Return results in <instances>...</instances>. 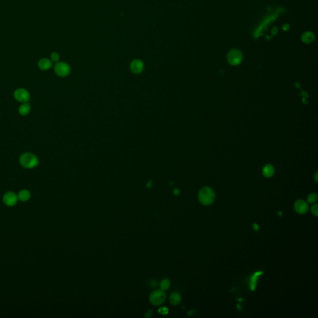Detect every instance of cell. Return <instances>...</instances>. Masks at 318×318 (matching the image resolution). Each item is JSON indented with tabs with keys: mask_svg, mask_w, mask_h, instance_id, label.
Returning <instances> with one entry per match:
<instances>
[{
	"mask_svg": "<svg viewBox=\"0 0 318 318\" xmlns=\"http://www.w3.org/2000/svg\"><path fill=\"white\" fill-rule=\"evenodd\" d=\"M311 212L314 216H318V205L317 204H315L311 207Z\"/></svg>",
	"mask_w": 318,
	"mask_h": 318,
	"instance_id": "ac0fdd59",
	"label": "cell"
},
{
	"mask_svg": "<svg viewBox=\"0 0 318 318\" xmlns=\"http://www.w3.org/2000/svg\"><path fill=\"white\" fill-rule=\"evenodd\" d=\"M181 296L178 293H173L170 297V301L173 305H178L181 302Z\"/></svg>",
	"mask_w": 318,
	"mask_h": 318,
	"instance_id": "5bb4252c",
	"label": "cell"
},
{
	"mask_svg": "<svg viewBox=\"0 0 318 318\" xmlns=\"http://www.w3.org/2000/svg\"><path fill=\"white\" fill-rule=\"evenodd\" d=\"M317 174L316 173V175H315V180H316V182H317Z\"/></svg>",
	"mask_w": 318,
	"mask_h": 318,
	"instance_id": "44dd1931",
	"label": "cell"
},
{
	"mask_svg": "<svg viewBox=\"0 0 318 318\" xmlns=\"http://www.w3.org/2000/svg\"><path fill=\"white\" fill-rule=\"evenodd\" d=\"M160 286H161V288H162V290H167L168 288H169V286H170V281L168 280H167V279L163 280L161 282Z\"/></svg>",
	"mask_w": 318,
	"mask_h": 318,
	"instance_id": "e0dca14e",
	"label": "cell"
},
{
	"mask_svg": "<svg viewBox=\"0 0 318 318\" xmlns=\"http://www.w3.org/2000/svg\"><path fill=\"white\" fill-rule=\"evenodd\" d=\"M144 68V64L142 61L139 59L134 60L130 65V68L132 72L134 73H140L143 71Z\"/></svg>",
	"mask_w": 318,
	"mask_h": 318,
	"instance_id": "9c48e42d",
	"label": "cell"
},
{
	"mask_svg": "<svg viewBox=\"0 0 318 318\" xmlns=\"http://www.w3.org/2000/svg\"><path fill=\"white\" fill-rule=\"evenodd\" d=\"M54 71L58 76L65 77L69 75L70 67L65 62H57L54 67Z\"/></svg>",
	"mask_w": 318,
	"mask_h": 318,
	"instance_id": "277c9868",
	"label": "cell"
},
{
	"mask_svg": "<svg viewBox=\"0 0 318 318\" xmlns=\"http://www.w3.org/2000/svg\"><path fill=\"white\" fill-rule=\"evenodd\" d=\"M52 66V62L48 59H42L38 62V67L42 70H47L50 68Z\"/></svg>",
	"mask_w": 318,
	"mask_h": 318,
	"instance_id": "30bf717a",
	"label": "cell"
},
{
	"mask_svg": "<svg viewBox=\"0 0 318 318\" xmlns=\"http://www.w3.org/2000/svg\"><path fill=\"white\" fill-rule=\"evenodd\" d=\"M294 208L298 214H304L308 211L309 206L305 201L299 200L294 203Z\"/></svg>",
	"mask_w": 318,
	"mask_h": 318,
	"instance_id": "ba28073f",
	"label": "cell"
},
{
	"mask_svg": "<svg viewBox=\"0 0 318 318\" xmlns=\"http://www.w3.org/2000/svg\"><path fill=\"white\" fill-rule=\"evenodd\" d=\"M30 106L27 103H24L23 104H21L18 109L19 113L22 116L28 115V114L30 113Z\"/></svg>",
	"mask_w": 318,
	"mask_h": 318,
	"instance_id": "4fadbf2b",
	"label": "cell"
},
{
	"mask_svg": "<svg viewBox=\"0 0 318 318\" xmlns=\"http://www.w3.org/2000/svg\"><path fill=\"white\" fill-rule=\"evenodd\" d=\"M242 55L239 50H232L229 52L227 55V60L231 65H238L242 62Z\"/></svg>",
	"mask_w": 318,
	"mask_h": 318,
	"instance_id": "8992f818",
	"label": "cell"
},
{
	"mask_svg": "<svg viewBox=\"0 0 318 318\" xmlns=\"http://www.w3.org/2000/svg\"><path fill=\"white\" fill-rule=\"evenodd\" d=\"M17 200H18V197L14 192L12 191L6 193L3 198L4 203L8 206H15L17 202Z\"/></svg>",
	"mask_w": 318,
	"mask_h": 318,
	"instance_id": "52a82bcc",
	"label": "cell"
},
{
	"mask_svg": "<svg viewBox=\"0 0 318 318\" xmlns=\"http://www.w3.org/2000/svg\"><path fill=\"white\" fill-rule=\"evenodd\" d=\"M198 200L203 205H210L214 201L215 193L211 188L204 187L198 193Z\"/></svg>",
	"mask_w": 318,
	"mask_h": 318,
	"instance_id": "6da1fadb",
	"label": "cell"
},
{
	"mask_svg": "<svg viewBox=\"0 0 318 318\" xmlns=\"http://www.w3.org/2000/svg\"><path fill=\"white\" fill-rule=\"evenodd\" d=\"M307 200H308V202L309 203H310V204H312V203H315L317 200V194L315 193H311L308 196V198H307Z\"/></svg>",
	"mask_w": 318,
	"mask_h": 318,
	"instance_id": "2e32d148",
	"label": "cell"
},
{
	"mask_svg": "<svg viewBox=\"0 0 318 318\" xmlns=\"http://www.w3.org/2000/svg\"><path fill=\"white\" fill-rule=\"evenodd\" d=\"M262 173L264 176L266 178H270L275 173V169L273 165L270 164L266 165L263 167L262 170Z\"/></svg>",
	"mask_w": 318,
	"mask_h": 318,
	"instance_id": "8fae6325",
	"label": "cell"
},
{
	"mask_svg": "<svg viewBox=\"0 0 318 318\" xmlns=\"http://www.w3.org/2000/svg\"><path fill=\"white\" fill-rule=\"evenodd\" d=\"M165 297L166 295L163 290H157L150 296V301L153 305L158 306L165 301Z\"/></svg>",
	"mask_w": 318,
	"mask_h": 318,
	"instance_id": "3957f363",
	"label": "cell"
},
{
	"mask_svg": "<svg viewBox=\"0 0 318 318\" xmlns=\"http://www.w3.org/2000/svg\"><path fill=\"white\" fill-rule=\"evenodd\" d=\"M17 197L21 201H27L30 198V193L27 189H22L19 192Z\"/></svg>",
	"mask_w": 318,
	"mask_h": 318,
	"instance_id": "7c38bea8",
	"label": "cell"
},
{
	"mask_svg": "<svg viewBox=\"0 0 318 318\" xmlns=\"http://www.w3.org/2000/svg\"><path fill=\"white\" fill-rule=\"evenodd\" d=\"M15 98L21 103H28L30 99V94L28 90L24 88H18L14 92Z\"/></svg>",
	"mask_w": 318,
	"mask_h": 318,
	"instance_id": "5b68a950",
	"label": "cell"
},
{
	"mask_svg": "<svg viewBox=\"0 0 318 318\" xmlns=\"http://www.w3.org/2000/svg\"><path fill=\"white\" fill-rule=\"evenodd\" d=\"M174 195H178V194L180 193V191H179V190L178 189H175L174 191Z\"/></svg>",
	"mask_w": 318,
	"mask_h": 318,
	"instance_id": "ffe728a7",
	"label": "cell"
},
{
	"mask_svg": "<svg viewBox=\"0 0 318 318\" xmlns=\"http://www.w3.org/2000/svg\"><path fill=\"white\" fill-rule=\"evenodd\" d=\"M59 59H60V57H59V55L57 54V52H53L51 54V59L52 60V61L54 62H57L59 60Z\"/></svg>",
	"mask_w": 318,
	"mask_h": 318,
	"instance_id": "d6986e66",
	"label": "cell"
},
{
	"mask_svg": "<svg viewBox=\"0 0 318 318\" xmlns=\"http://www.w3.org/2000/svg\"><path fill=\"white\" fill-rule=\"evenodd\" d=\"M19 163L25 169H31L36 167L39 163L37 157L31 153H24L19 158Z\"/></svg>",
	"mask_w": 318,
	"mask_h": 318,
	"instance_id": "7a4b0ae2",
	"label": "cell"
},
{
	"mask_svg": "<svg viewBox=\"0 0 318 318\" xmlns=\"http://www.w3.org/2000/svg\"><path fill=\"white\" fill-rule=\"evenodd\" d=\"M302 39L304 42L309 43L312 42L314 40V34L311 32H306L303 34Z\"/></svg>",
	"mask_w": 318,
	"mask_h": 318,
	"instance_id": "9a60e30c",
	"label": "cell"
}]
</instances>
